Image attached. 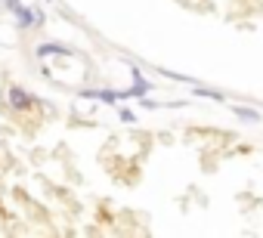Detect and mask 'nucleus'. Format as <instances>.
<instances>
[{
	"instance_id": "obj_1",
	"label": "nucleus",
	"mask_w": 263,
	"mask_h": 238,
	"mask_svg": "<svg viewBox=\"0 0 263 238\" xmlns=\"http://www.w3.org/2000/svg\"><path fill=\"white\" fill-rule=\"evenodd\" d=\"M130 71H134V87H130V90H121V93H118V99H127V96H143V93H149V90H152V84L140 74V68H130Z\"/></svg>"
},
{
	"instance_id": "obj_2",
	"label": "nucleus",
	"mask_w": 263,
	"mask_h": 238,
	"mask_svg": "<svg viewBox=\"0 0 263 238\" xmlns=\"http://www.w3.org/2000/svg\"><path fill=\"white\" fill-rule=\"evenodd\" d=\"M10 102H13V108H19V111H22V108H28V105H31V96H28L25 90L13 87V90H10Z\"/></svg>"
},
{
	"instance_id": "obj_3",
	"label": "nucleus",
	"mask_w": 263,
	"mask_h": 238,
	"mask_svg": "<svg viewBox=\"0 0 263 238\" xmlns=\"http://www.w3.org/2000/svg\"><path fill=\"white\" fill-rule=\"evenodd\" d=\"M235 114L241 117V121H260V111H254V108H241V105H235Z\"/></svg>"
}]
</instances>
